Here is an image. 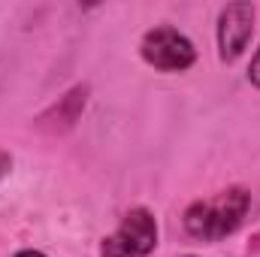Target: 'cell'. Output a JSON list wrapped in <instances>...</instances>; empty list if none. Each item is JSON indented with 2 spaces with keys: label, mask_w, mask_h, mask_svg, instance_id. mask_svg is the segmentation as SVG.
<instances>
[{
  "label": "cell",
  "mask_w": 260,
  "mask_h": 257,
  "mask_svg": "<svg viewBox=\"0 0 260 257\" xmlns=\"http://www.w3.org/2000/svg\"><path fill=\"white\" fill-rule=\"evenodd\" d=\"M157 245V221L148 209H130L100 242V257H148Z\"/></svg>",
  "instance_id": "obj_2"
},
{
  "label": "cell",
  "mask_w": 260,
  "mask_h": 257,
  "mask_svg": "<svg viewBox=\"0 0 260 257\" xmlns=\"http://www.w3.org/2000/svg\"><path fill=\"white\" fill-rule=\"evenodd\" d=\"M188 257H194V254H188Z\"/></svg>",
  "instance_id": "obj_8"
},
{
  "label": "cell",
  "mask_w": 260,
  "mask_h": 257,
  "mask_svg": "<svg viewBox=\"0 0 260 257\" xmlns=\"http://www.w3.org/2000/svg\"><path fill=\"white\" fill-rule=\"evenodd\" d=\"M15 257H46V254H40V251H30V248H27V251H18Z\"/></svg>",
  "instance_id": "obj_7"
},
{
  "label": "cell",
  "mask_w": 260,
  "mask_h": 257,
  "mask_svg": "<svg viewBox=\"0 0 260 257\" xmlns=\"http://www.w3.org/2000/svg\"><path fill=\"white\" fill-rule=\"evenodd\" d=\"M139 55H142L145 64L160 70V73H182V70L194 67V61H197L194 43L182 30L167 27V24L164 27H151L142 37Z\"/></svg>",
  "instance_id": "obj_3"
},
{
  "label": "cell",
  "mask_w": 260,
  "mask_h": 257,
  "mask_svg": "<svg viewBox=\"0 0 260 257\" xmlns=\"http://www.w3.org/2000/svg\"><path fill=\"white\" fill-rule=\"evenodd\" d=\"M248 82H251L254 88H260V49H257V55L251 58V67H248Z\"/></svg>",
  "instance_id": "obj_5"
},
{
  "label": "cell",
  "mask_w": 260,
  "mask_h": 257,
  "mask_svg": "<svg viewBox=\"0 0 260 257\" xmlns=\"http://www.w3.org/2000/svg\"><path fill=\"white\" fill-rule=\"evenodd\" d=\"M254 34V6L251 3H227L218 15V55L221 61H236Z\"/></svg>",
  "instance_id": "obj_4"
},
{
  "label": "cell",
  "mask_w": 260,
  "mask_h": 257,
  "mask_svg": "<svg viewBox=\"0 0 260 257\" xmlns=\"http://www.w3.org/2000/svg\"><path fill=\"white\" fill-rule=\"evenodd\" d=\"M9 170H12V154L0 148V179H6V176H9Z\"/></svg>",
  "instance_id": "obj_6"
},
{
  "label": "cell",
  "mask_w": 260,
  "mask_h": 257,
  "mask_svg": "<svg viewBox=\"0 0 260 257\" xmlns=\"http://www.w3.org/2000/svg\"><path fill=\"white\" fill-rule=\"evenodd\" d=\"M251 206V194L245 188H227L218 191L206 200H197L185 212V230L203 239V242H218L224 236H230L248 215Z\"/></svg>",
  "instance_id": "obj_1"
}]
</instances>
